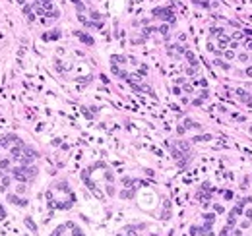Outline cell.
Returning a JSON list of instances; mask_svg holds the SVG:
<instances>
[{
  "mask_svg": "<svg viewBox=\"0 0 252 236\" xmlns=\"http://www.w3.org/2000/svg\"><path fill=\"white\" fill-rule=\"evenodd\" d=\"M225 58H229V60H231V58H233V52H231V51H227V52H225Z\"/></svg>",
  "mask_w": 252,
  "mask_h": 236,
  "instance_id": "8fae6325",
  "label": "cell"
},
{
  "mask_svg": "<svg viewBox=\"0 0 252 236\" xmlns=\"http://www.w3.org/2000/svg\"><path fill=\"white\" fill-rule=\"evenodd\" d=\"M233 198V192H225V199H231Z\"/></svg>",
  "mask_w": 252,
  "mask_h": 236,
  "instance_id": "9c48e42d",
  "label": "cell"
},
{
  "mask_svg": "<svg viewBox=\"0 0 252 236\" xmlns=\"http://www.w3.org/2000/svg\"><path fill=\"white\" fill-rule=\"evenodd\" d=\"M233 226H235V219H229V223H227V228H233Z\"/></svg>",
  "mask_w": 252,
  "mask_h": 236,
  "instance_id": "52a82bcc",
  "label": "cell"
},
{
  "mask_svg": "<svg viewBox=\"0 0 252 236\" xmlns=\"http://www.w3.org/2000/svg\"><path fill=\"white\" fill-rule=\"evenodd\" d=\"M155 18H161V19H169V21H174L173 18V10L171 8H155L153 10Z\"/></svg>",
  "mask_w": 252,
  "mask_h": 236,
  "instance_id": "6da1fadb",
  "label": "cell"
},
{
  "mask_svg": "<svg viewBox=\"0 0 252 236\" xmlns=\"http://www.w3.org/2000/svg\"><path fill=\"white\" fill-rule=\"evenodd\" d=\"M227 232H229V228H225L223 232H221V236H227Z\"/></svg>",
  "mask_w": 252,
  "mask_h": 236,
  "instance_id": "4fadbf2b",
  "label": "cell"
},
{
  "mask_svg": "<svg viewBox=\"0 0 252 236\" xmlns=\"http://www.w3.org/2000/svg\"><path fill=\"white\" fill-rule=\"evenodd\" d=\"M200 234V226H190V236Z\"/></svg>",
  "mask_w": 252,
  "mask_h": 236,
  "instance_id": "5b68a950",
  "label": "cell"
},
{
  "mask_svg": "<svg viewBox=\"0 0 252 236\" xmlns=\"http://www.w3.org/2000/svg\"><path fill=\"white\" fill-rule=\"evenodd\" d=\"M78 37L82 39V41H84L85 45H93V39H91L89 35H85V33H78Z\"/></svg>",
  "mask_w": 252,
  "mask_h": 236,
  "instance_id": "7a4b0ae2",
  "label": "cell"
},
{
  "mask_svg": "<svg viewBox=\"0 0 252 236\" xmlns=\"http://www.w3.org/2000/svg\"><path fill=\"white\" fill-rule=\"evenodd\" d=\"M250 49H252V45H250Z\"/></svg>",
  "mask_w": 252,
  "mask_h": 236,
  "instance_id": "5bb4252c",
  "label": "cell"
},
{
  "mask_svg": "<svg viewBox=\"0 0 252 236\" xmlns=\"http://www.w3.org/2000/svg\"><path fill=\"white\" fill-rule=\"evenodd\" d=\"M58 37H60V33H58L56 29H54V33H47V35H45L47 41H49V39H58Z\"/></svg>",
  "mask_w": 252,
  "mask_h": 236,
  "instance_id": "3957f363",
  "label": "cell"
},
{
  "mask_svg": "<svg viewBox=\"0 0 252 236\" xmlns=\"http://www.w3.org/2000/svg\"><path fill=\"white\" fill-rule=\"evenodd\" d=\"M25 224H27V226H29L31 230H37V228H35V224H33V221H31V219H25Z\"/></svg>",
  "mask_w": 252,
  "mask_h": 236,
  "instance_id": "8992f818",
  "label": "cell"
},
{
  "mask_svg": "<svg viewBox=\"0 0 252 236\" xmlns=\"http://www.w3.org/2000/svg\"><path fill=\"white\" fill-rule=\"evenodd\" d=\"M194 4H200V6H204V8H207L209 6V2H207V0H192Z\"/></svg>",
  "mask_w": 252,
  "mask_h": 236,
  "instance_id": "277c9868",
  "label": "cell"
},
{
  "mask_svg": "<svg viewBox=\"0 0 252 236\" xmlns=\"http://www.w3.org/2000/svg\"><path fill=\"white\" fill-rule=\"evenodd\" d=\"M239 58H240V62H246V60H248V56H246V54H240Z\"/></svg>",
  "mask_w": 252,
  "mask_h": 236,
  "instance_id": "ba28073f",
  "label": "cell"
},
{
  "mask_svg": "<svg viewBox=\"0 0 252 236\" xmlns=\"http://www.w3.org/2000/svg\"><path fill=\"white\" fill-rule=\"evenodd\" d=\"M246 217H248V219L252 221V209H246Z\"/></svg>",
  "mask_w": 252,
  "mask_h": 236,
  "instance_id": "30bf717a",
  "label": "cell"
},
{
  "mask_svg": "<svg viewBox=\"0 0 252 236\" xmlns=\"http://www.w3.org/2000/svg\"><path fill=\"white\" fill-rule=\"evenodd\" d=\"M246 74H248V76H252V68H246Z\"/></svg>",
  "mask_w": 252,
  "mask_h": 236,
  "instance_id": "7c38bea8",
  "label": "cell"
}]
</instances>
